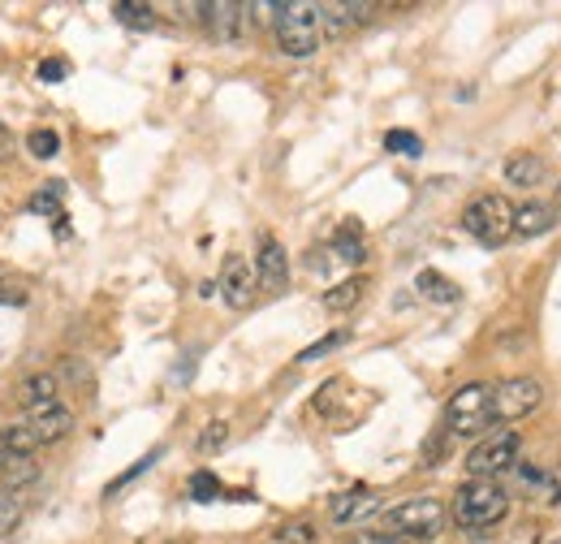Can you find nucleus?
Returning <instances> with one entry per match:
<instances>
[{
  "label": "nucleus",
  "mask_w": 561,
  "mask_h": 544,
  "mask_svg": "<svg viewBox=\"0 0 561 544\" xmlns=\"http://www.w3.org/2000/svg\"><path fill=\"white\" fill-rule=\"evenodd\" d=\"M216 497H229L225 484L211 476V472H195L191 476V501H216Z\"/></svg>",
  "instance_id": "bb28decb"
},
{
  "label": "nucleus",
  "mask_w": 561,
  "mask_h": 544,
  "mask_svg": "<svg viewBox=\"0 0 561 544\" xmlns=\"http://www.w3.org/2000/svg\"><path fill=\"white\" fill-rule=\"evenodd\" d=\"M505 514H510V488L496 484V479H467V484H458L454 506H449V519L462 532H489Z\"/></svg>",
  "instance_id": "f257e3e1"
},
{
  "label": "nucleus",
  "mask_w": 561,
  "mask_h": 544,
  "mask_svg": "<svg viewBox=\"0 0 561 544\" xmlns=\"http://www.w3.org/2000/svg\"><path fill=\"white\" fill-rule=\"evenodd\" d=\"M346 544H407V541L393 536V532H371V528H363V532H351V541Z\"/></svg>",
  "instance_id": "2f4dec72"
},
{
  "label": "nucleus",
  "mask_w": 561,
  "mask_h": 544,
  "mask_svg": "<svg viewBox=\"0 0 561 544\" xmlns=\"http://www.w3.org/2000/svg\"><path fill=\"white\" fill-rule=\"evenodd\" d=\"M385 147H389L393 156H411V160L423 156V138L415 135V131H389V135H385Z\"/></svg>",
  "instance_id": "a878e982"
},
{
  "label": "nucleus",
  "mask_w": 561,
  "mask_h": 544,
  "mask_svg": "<svg viewBox=\"0 0 561 544\" xmlns=\"http://www.w3.org/2000/svg\"><path fill=\"white\" fill-rule=\"evenodd\" d=\"M225 441H229V423H225V419H211L208 428L199 432V441H195V450H199V454H216V450H220Z\"/></svg>",
  "instance_id": "c85d7f7f"
},
{
  "label": "nucleus",
  "mask_w": 561,
  "mask_h": 544,
  "mask_svg": "<svg viewBox=\"0 0 561 544\" xmlns=\"http://www.w3.org/2000/svg\"><path fill=\"white\" fill-rule=\"evenodd\" d=\"M57 376L53 372H35V376H26L22 385H18V403L26 410H35V407H48V403H61L57 398Z\"/></svg>",
  "instance_id": "dca6fc26"
},
{
  "label": "nucleus",
  "mask_w": 561,
  "mask_h": 544,
  "mask_svg": "<svg viewBox=\"0 0 561 544\" xmlns=\"http://www.w3.org/2000/svg\"><path fill=\"white\" fill-rule=\"evenodd\" d=\"M501 173H505L510 186H540V182L549 178V165H545V156H536V151H518V156H510V160L501 165Z\"/></svg>",
  "instance_id": "2eb2a0df"
},
{
  "label": "nucleus",
  "mask_w": 561,
  "mask_h": 544,
  "mask_svg": "<svg viewBox=\"0 0 561 544\" xmlns=\"http://www.w3.org/2000/svg\"><path fill=\"white\" fill-rule=\"evenodd\" d=\"M415 290H420L427 303H458V298H462L458 285H454L449 276H440L436 269H423L420 276H415Z\"/></svg>",
  "instance_id": "6ab92c4d"
},
{
  "label": "nucleus",
  "mask_w": 561,
  "mask_h": 544,
  "mask_svg": "<svg viewBox=\"0 0 561 544\" xmlns=\"http://www.w3.org/2000/svg\"><path fill=\"white\" fill-rule=\"evenodd\" d=\"M351 341V333L346 329H337V333H329V338H320L316 345H307L302 354H298V363H316V359H324V354H333L337 345H346Z\"/></svg>",
  "instance_id": "cd10ccee"
},
{
  "label": "nucleus",
  "mask_w": 561,
  "mask_h": 544,
  "mask_svg": "<svg viewBox=\"0 0 561 544\" xmlns=\"http://www.w3.org/2000/svg\"><path fill=\"white\" fill-rule=\"evenodd\" d=\"M558 225V207L540 204V200H527V204H514V238H540Z\"/></svg>",
  "instance_id": "4468645a"
},
{
  "label": "nucleus",
  "mask_w": 561,
  "mask_h": 544,
  "mask_svg": "<svg viewBox=\"0 0 561 544\" xmlns=\"http://www.w3.org/2000/svg\"><path fill=\"white\" fill-rule=\"evenodd\" d=\"M26 514V497L13 492V488H0V532H13Z\"/></svg>",
  "instance_id": "b1692460"
},
{
  "label": "nucleus",
  "mask_w": 561,
  "mask_h": 544,
  "mask_svg": "<svg viewBox=\"0 0 561 544\" xmlns=\"http://www.w3.org/2000/svg\"><path fill=\"white\" fill-rule=\"evenodd\" d=\"M363 290H367V281H363V276H351V281H342V285H333V290L324 294V307H329V311H351L354 303L363 298Z\"/></svg>",
  "instance_id": "412c9836"
},
{
  "label": "nucleus",
  "mask_w": 561,
  "mask_h": 544,
  "mask_svg": "<svg viewBox=\"0 0 561 544\" xmlns=\"http://www.w3.org/2000/svg\"><path fill=\"white\" fill-rule=\"evenodd\" d=\"M113 13H117V22L122 26H135V31H156V9L151 4H142V0H117L113 4Z\"/></svg>",
  "instance_id": "aec40b11"
},
{
  "label": "nucleus",
  "mask_w": 561,
  "mask_h": 544,
  "mask_svg": "<svg viewBox=\"0 0 561 544\" xmlns=\"http://www.w3.org/2000/svg\"><path fill=\"white\" fill-rule=\"evenodd\" d=\"M492 419V385L476 381V385H462L449 403H445V428L458 432V437H480Z\"/></svg>",
  "instance_id": "0eeeda50"
},
{
  "label": "nucleus",
  "mask_w": 561,
  "mask_h": 544,
  "mask_svg": "<svg viewBox=\"0 0 561 544\" xmlns=\"http://www.w3.org/2000/svg\"><path fill=\"white\" fill-rule=\"evenodd\" d=\"M462 229L484 247H501V242L514 238V204L505 195H496V191L476 195L471 204L462 207Z\"/></svg>",
  "instance_id": "39448f33"
},
{
  "label": "nucleus",
  "mask_w": 561,
  "mask_h": 544,
  "mask_svg": "<svg viewBox=\"0 0 561 544\" xmlns=\"http://www.w3.org/2000/svg\"><path fill=\"white\" fill-rule=\"evenodd\" d=\"M273 35H277V48L285 57L302 61V57H316L320 48V4L311 0H273Z\"/></svg>",
  "instance_id": "f03ea898"
},
{
  "label": "nucleus",
  "mask_w": 561,
  "mask_h": 544,
  "mask_svg": "<svg viewBox=\"0 0 561 544\" xmlns=\"http://www.w3.org/2000/svg\"><path fill=\"white\" fill-rule=\"evenodd\" d=\"M316 541H320V532H316L311 519H289V523H280L277 532H273L268 544H316Z\"/></svg>",
  "instance_id": "4be33fe9"
},
{
  "label": "nucleus",
  "mask_w": 561,
  "mask_h": 544,
  "mask_svg": "<svg viewBox=\"0 0 561 544\" xmlns=\"http://www.w3.org/2000/svg\"><path fill=\"white\" fill-rule=\"evenodd\" d=\"M26 151H31L35 160H53V156L61 151V135L39 126V131H31V135H26Z\"/></svg>",
  "instance_id": "393cba45"
},
{
  "label": "nucleus",
  "mask_w": 561,
  "mask_h": 544,
  "mask_svg": "<svg viewBox=\"0 0 561 544\" xmlns=\"http://www.w3.org/2000/svg\"><path fill=\"white\" fill-rule=\"evenodd\" d=\"M255 276L268 294H280L289 285V256L273 234H260V256H255Z\"/></svg>",
  "instance_id": "9b49d317"
},
{
  "label": "nucleus",
  "mask_w": 561,
  "mask_h": 544,
  "mask_svg": "<svg viewBox=\"0 0 561 544\" xmlns=\"http://www.w3.org/2000/svg\"><path fill=\"white\" fill-rule=\"evenodd\" d=\"M66 73H70L66 61H44V66H39V78H44V82H61Z\"/></svg>",
  "instance_id": "473e14b6"
},
{
  "label": "nucleus",
  "mask_w": 561,
  "mask_h": 544,
  "mask_svg": "<svg viewBox=\"0 0 561 544\" xmlns=\"http://www.w3.org/2000/svg\"><path fill=\"white\" fill-rule=\"evenodd\" d=\"M61 195H66V182H48V191H39L31 200V212H53L61 220Z\"/></svg>",
  "instance_id": "c756f323"
},
{
  "label": "nucleus",
  "mask_w": 561,
  "mask_h": 544,
  "mask_svg": "<svg viewBox=\"0 0 561 544\" xmlns=\"http://www.w3.org/2000/svg\"><path fill=\"white\" fill-rule=\"evenodd\" d=\"M518 450H523V437L514 428H501V432H489L471 445L467 454V479H501L514 472L518 463Z\"/></svg>",
  "instance_id": "423d86ee"
},
{
  "label": "nucleus",
  "mask_w": 561,
  "mask_h": 544,
  "mask_svg": "<svg viewBox=\"0 0 561 544\" xmlns=\"http://www.w3.org/2000/svg\"><path fill=\"white\" fill-rule=\"evenodd\" d=\"M545 403V385L536 376H510L501 385H492V419L496 423H518Z\"/></svg>",
  "instance_id": "6e6552de"
},
{
  "label": "nucleus",
  "mask_w": 561,
  "mask_h": 544,
  "mask_svg": "<svg viewBox=\"0 0 561 544\" xmlns=\"http://www.w3.org/2000/svg\"><path fill=\"white\" fill-rule=\"evenodd\" d=\"M385 523L402 541H436L445 532V523H449V510L436 497H411V501L389 506L385 510Z\"/></svg>",
  "instance_id": "20e7f679"
},
{
  "label": "nucleus",
  "mask_w": 561,
  "mask_h": 544,
  "mask_svg": "<svg viewBox=\"0 0 561 544\" xmlns=\"http://www.w3.org/2000/svg\"><path fill=\"white\" fill-rule=\"evenodd\" d=\"M376 4H358V0H346V4H320V35H351L354 26L371 22Z\"/></svg>",
  "instance_id": "f8f14e48"
},
{
  "label": "nucleus",
  "mask_w": 561,
  "mask_h": 544,
  "mask_svg": "<svg viewBox=\"0 0 561 544\" xmlns=\"http://www.w3.org/2000/svg\"><path fill=\"white\" fill-rule=\"evenodd\" d=\"M553 207H561V186H558V204H553Z\"/></svg>",
  "instance_id": "e433bc0d"
},
{
  "label": "nucleus",
  "mask_w": 561,
  "mask_h": 544,
  "mask_svg": "<svg viewBox=\"0 0 561 544\" xmlns=\"http://www.w3.org/2000/svg\"><path fill=\"white\" fill-rule=\"evenodd\" d=\"M195 13L208 22L216 39L233 44V39L242 35V22H247V13H251V9H247V4H229V0H220V4H199Z\"/></svg>",
  "instance_id": "ddd939ff"
},
{
  "label": "nucleus",
  "mask_w": 561,
  "mask_h": 544,
  "mask_svg": "<svg viewBox=\"0 0 561 544\" xmlns=\"http://www.w3.org/2000/svg\"><path fill=\"white\" fill-rule=\"evenodd\" d=\"M35 476H39L35 454H9V458H4V467H0V488L22 492V484H31Z\"/></svg>",
  "instance_id": "a211bd4d"
},
{
  "label": "nucleus",
  "mask_w": 561,
  "mask_h": 544,
  "mask_svg": "<svg viewBox=\"0 0 561 544\" xmlns=\"http://www.w3.org/2000/svg\"><path fill=\"white\" fill-rule=\"evenodd\" d=\"M13 450H9V441H4V432H0V467H4V458H9Z\"/></svg>",
  "instance_id": "f704fd0d"
},
{
  "label": "nucleus",
  "mask_w": 561,
  "mask_h": 544,
  "mask_svg": "<svg viewBox=\"0 0 561 544\" xmlns=\"http://www.w3.org/2000/svg\"><path fill=\"white\" fill-rule=\"evenodd\" d=\"M380 510H385V501H380L376 488H346V492H337V497L329 501V519L342 523V528L363 523V519H371V514H380Z\"/></svg>",
  "instance_id": "9d476101"
},
{
  "label": "nucleus",
  "mask_w": 561,
  "mask_h": 544,
  "mask_svg": "<svg viewBox=\"0 0 561 544\" xmlns=\"http://www.w3.org/2000/svg\"><path fill=\"white\" fill-rule=\"evenodd\" d=\"M0 432H4V441H9L13 454H35L39 445H57V441L70 437L73 410L66 407V403H48V407H35V410H26L22 419L4 423Z\"/></svg>",
  "instance_id": "7ed1b4c3"
},
{
  "label": "nucleus",
  "mask_w": 561,
  "mask_h": 544,
  "mask_svg": "<svg viewBox=\"0 0 561 544\" xmlns=\"http://www.w3.org/2000/svg\"><path fill=\"white\" fill-rule=\"evenodd\" d=\"M255 285H260V276H255V264L247 256H229L225 260V269H220V298L233 311H242V307L255 303Z\"/></svg>",
  "instance_id": "1a4fd4ad"
},
{
  "label": "nucleus",
  "mask_w": 561,
  "mask_h": 544,
  "mask_svg": "<svg viewBox=\"0 0 561 544\" xmlns=\"http://www.w3.org/2000/svg\"><path fill=\"white\" fill-rule=\"evenodd\" d=\"M514 488L523 492H536V497H549L553 501V467H536V463H514Z\"/></svg>",
  "instance_id": "f3484780"
},
{
  "label": "nucleus",
  "mask_w": 561,
  "mask_h": 544,
  "mask_svg": "<svg viewBox=\"0 0 561 544\" xmlns=\"http://www.w3.org/2000/svg\"><path fill=\"white\" fill-rule=\"evenodd\" d=\"M156 458H160V450H151V454H147V458H139V463H135V467H130L126 476H117V479H113V484H108V497H113L117 488H126L130 479H139L142 472H151V467H156Z\"/></svg>",
  "instance_id": "7c9ffc66"
},
{
  "label": "nucleus",
  "mask_w": 561,
  "mask_h": 544,
  "mask_svg": "<svg viewBox=\"0 0 561 544\" xmlns=\"http://www.w3.org/2000/svg\"><path fill=\"white\" fill-rule=\"evenodd\" d=\"M333 251H337L346 264H363V260H367V247H363V234H358V225H346V229L333 238Z\"/></svg>",
  "instance_id": "5701e85b"
},
{
  "label": "nucleus",
  "mask_w": 561,
  "mask_h": 544,
  "mask_svg": "<svg viewBox=\"0 0 561 544\" xmlns=\"http://www.w3.org/2000/svg\"><path fill=\"white\" fill-rule=\"evenodd\" d=\"M553 544H561V541H553Z\"/></svg>",
  "instance_id": "4c0bfd02"
},
{
  "label": "nucleus",
  "mask_w": 561,
  "mask_h": 544,
  "mask_svg": "<svg viewBox=\"0 0 561 544\" xmlns=\"http://www.w3.org/2000/svg\"><path fill=\"white\" fill-rule=\"evenodd\" d=\"M553 501H561V463L553 467Z\"/></svg>",
  "instance_id": "72a5a7b5"
},
{
  "label": "nucleus",
  "mask_w": 561,
  "mask_h": 544,
  "mask_svg": "<svg viewBox=\"0 0 561 544\" xmlns=\"http://www.w3.org/2000/svg\"><path fill=\"white\" fill-rule=\"evenodd\" d=\"M9 298H13V303H22V294H9V290H0V303H9Z\"/></svg>",
  "instance_id": "c9c22d12"
}]
</instances>
